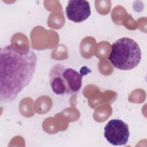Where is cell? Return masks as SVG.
<instances>
[{
    "mask_svg": "<svg viewBox=\"0 0 147 147\" xmlns=\"http://www.w3.org/2000/svg\"><path fill=\"white\" fill-rule=\"evenodd\" d=\"M37 57L33 50L24 52L16 51L11 45L1 49L0 101H13L32 80L36 71Z\"/></svg>",
    "mask_w": 147,
    "mask_h": 147,
    "instance_id": "cell-1",
    "label": "cell"
},
{
    "mask_svg": "<svg viewBox=\"0 0 147 147\" xmlns=\"http://www.w3.org/2000/svg\"><path fill=\"white\" fill-rule=\"evenodd\" d=\"M129 136V126L121 119H111L105 126L104 137L113 145L121 146L126 144Z\"/></svg>",
    "mask_w": 147,
    "mask_h": 147,
    "instance_id": "cell-4",
    "label": "cell"
},
{
    "mask_svg": "<svg viewBox=\"0 0 147 147\" xmlns=\"http://www.w3.org/2000/svg\"><path fill=\"white\" fill-rule=\"evenodd\" d=\"M67 18L76 23L83 22L91 15L90 5L87 1H69L65 7Z\"/></svg>",
    "mask_w": 147,
    "mask_h": 147,
    "instance_id": "cell-5",
    "label": "cell"
},
{
    "mask_svg": "<svg viewBox=\"0 0 147 147\" xmlns=\"http://www.w3.org/2000/svg\"><path fill=\"white\" fill-rule=\"evenodd\" d=\"M141 51L133 39L122 37L111 45L108 59L115 68L120 70H130L136 67L141 60Z\"/></svg>",
    "mask_w": 147,
    "mask_h": 147,
    "instance_id": "cell-2",
    "label": "cell"
},
{
    "mask_svg": "<svg viewBox=\"0 0 147 147\" xmlns=\"http://www.w3.org/2000/svg\"><path fill=\"white\" fill-rule=\"evenodd\" d=\"M82 78L83 75L75 69L59 63L55 64L49 73L53 92L60 95L78 92L82 87Z\"/></svg>",
    "mask_w": 147,
    "mask_h": 147,
    "instance_id": "cell-3",
    "label": "cell"
}]
</instances>
